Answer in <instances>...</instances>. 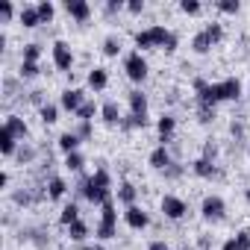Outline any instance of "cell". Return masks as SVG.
<instances>
[{
	"instance_id": "4316f807",
	"label": "cell",
	"mask_w": 250,
	"mask_h": 250,
	"mask_svg": "<svg viewBox=\"0 0 250 250\" xmlns=\"http://www.w3.org/2000/svg\"><path fill=\"white\" fill-rule=\"evenodd\" d=\"M229 139H232L235 145H241V142L247 139V121H244V118H232V121H229Z\"/></svg>"
},
{
	"instance_id": "ffe728a7",
	"label": "cell",
	"mask_w": 250,
	"mask_h": 250,
	"mask_svg": "<svg viewBox=\"0 0 250 250\" xmlns=\"http://www.w3.org/2000/svg\"><path fill=\"white\" fill-rule=\"evenodd\" d=\"M136 200H139V188H136V183L121 180V186H118V203H124V206H136Z\"/></svg>"
},
{
	"instance_id": "ee69618b",
	"label": "cell",
	"mask_w": 250,
	"mask_h": 250,
	"mask_svg": "<svg viewBox=\"0 0 250 250\" xmlns=\"http://www.w3.org/2000/svg\"><path fill=\"white\" fill-rule=\"evenodd\" d=\"M12 15H15V6L9 3V0H0V21H12Z\"/></svg>"
},
{
	"instance_id": "60d3db41",
	"label": "cell",
	"mask_w": 250,
	"mask_h": 250,
	"mask_svg": "<svg viewBox=\"0 0 250 250\" xmlns=\"http://www.w3.org/2000/svg\"><path fill=\"white\" fill-rule=\"evenodd\" d=\"M124 9H127V3H124V0H109V3L103 6V12L112 18V15H118V12H124Z\"/></svg>"
},
{
	"instance_id": "484cf974",
	"label": "cell",
	"mask_w": 250,
	"mask_h": 250,
	"mask_svg": "<svg viewBox=\"0 0 250 250\" xmlns=\"http://www.w3.org/2000/svg\"><path fill=\"white\" fill-rule=\"evenodd\" d=\"M62 168H65V171H71V174H80V171L85 168V156H83L80 150L65 153V156H62Z\"/></svg>"
},
{
	"instance_id": "ac0fdd59",
	"label": "cell",
	"mask_w": 250,
	"mask_h": 250,
	"mask_svg": "<svg viewBox=\"0 0 250 250\" xmlns=\"http://www.w3.org/2000/svg\"><path fill=\"white\" fill-rule=\"evenodd\" d=\"M3 127L12 130L18 142H27V139H30V127H27V121H24L21 115H6V124H3Z\"/></svg>"
},
{
	"instance_id": "7bdbcfd3",
	"label": "cell",
	"mask_w": 250,
	"mask_h": 250,
	"mask_svg": "<svg viewBox=\"0 0 250 250\" xmlns=\"http://www.w3.org/2000/svg\"><path fill=\"white\" fill-rule=\"evenodd\" d=\"M200 3H197V0H183V3H180V12H186V15H200Z\"/></svg>"
},
{
	"instance_id": "d6986e66",
	"label": "cell",
	"mask_w": 250,
	"mask_h": 250,
	"mask_svg": "<svg viewBox=\"0 0 250 250\" xmlns=\"http://www.w3.org/2000/svg\"><path fill=\"white\" fill-rule=\"evenodd\" d=\"M65 191H68V183H65L62 177H47V180H44V194H47V200H62Z\"/></svg>"
},
{
	"instance_id": "7402d4cb",
	"label": "cell",
	"mask_w": 250,
	"mask_h": 250,
	"mask_svg": "<svg viewBox=\"0 0 250 250\" xmlns=\"http://www.w3.org/2000/svg\"><path fill=\"white\" fill-rule=\"evenodd\" d=\"M18 21H21V27H24V30H36V27H42V15H39V9H36V6H21Z\"/></svg>"
},
{
	"instance_id": "db71d44e",
	"label": "cell",
	"mask_w": 250,
	"mask_h": 250,
	"mask_svg": "<svg viewBox=\"0 0 250 250\" xmlns=\"http://www.w3.org/2000/svg\"><path fill=\"white\" fill-rule=\"evenodd\" d=\"M83 250H97V247H83Z\"/></svg>"
},
{
	"instance_id": "4dcf8cb0",
	"label": "cell",
	"mask_w": 250,
	"mask_h": 250,
	"mask_svg": "<svg viewBox=\"0 0 250 250\" xmlns=\"http://www.w3.org/2000/svg\"><path fill=\"white\" fill-rule=\"evenodd\" d=\"M183 177H186V165H183V162H174V165H168V168L162 171V180H165V183H180Z\"/></svg>"
},
{
	"instance_id": "5bb4252c",
	"label": "cell",
	"mask_w": 250,
	"mask_h": 250,
	"mask_svg": "<svg viewBox=\"0 0 250 250\" xmlns=\"http://www.w3.org/2000/svg\"><path fill=\"white\" fill-rule=\"evenodd\" d=\"M65 12L68 18H74L77 24H85L91 18V6L85 3V0H65Z\"/></svg>"
},
{
	"instance_id": "83f0119b",
	"label": "cell",
	"mask_w": 250,
	"mask_h": 250,
	"mask_svg": "<svg viewBox=\"0 0 250 250\" xmlns=\"http://www.w3.org/2000/svg\"><path fill=\"white\" fill-rule=\"evenodd\" d=\"M147 124H150L147 118H139V115H130L127 112V115H124V121H121V130L124 133H133V130H145Z\"/></svg>"
},
{
	"instance_id": "f546056e",
	"label": "cell",
	"mask_w": 250,
	"mask_h": 250,
	"mask_svg": "<svg viewBox=\"0 0 250 250\" xmlns=\"http://www.w3.org/2000/svg\"><path fill=\"white\" fill-rule=\"evenodd\" d=\"M74 221H80V206L71 200V203L62 206V212H59V224H62V227H71Z\"/></svg>"
},
{
	"instance_id": "d6a6232c",
	"label": "cell",
	"mask_w": 250,
	"mask_h": 250,
	"mask_svg": "<svg viewBox=\"0 0 250 250\" xmlns=\"http://www.w3.org/2000/svg\"><path fill=\"white\" fill-rule=\"evenodd\" d=\"M94 115H100V106H97L94 100H85L74 118H77V121H94Z\"/></svg>"
},
{
	"instance_id": "cb8c5ba5",
	"label": "cell",
	"mask_w": 250,
	"mask_h": 250,
	"mask_svg": "<svg viewBox=\"0 0 250 250\" xmlns=\"http://www.w3.org/2000/svg\"><path fill=\"white\" fill-rule=\"evenodd\" d=\"M18 165H33L36 159H39V150H36V145L33 142H21V147H18V153L12 156Z\"/></svg>"
},
{
	"instance_id": "7a4b0ae2",
	"label": "cell",
	"mask_w": 250,
	"mask_h": 250,
	"mask_svg": "<svg viewBox=\"0 0 250 250\" xmlns=\"http://www.w3.org/2000/svg\"><path fill=\"white\" fill-rule=\"evenodd\" d=\"M168 36H171V30H168L165 24H150V27L139 30V33L133 36V42H136L139 50H162L165 42H168Z\"/></svg>"
},
{
	"instance_id": "e0dca14e",
	"label": "cell",
	"mask_w": 250,
	"mask_h": 250,
	"mask_svg": "<svg viewBox=\"0 0 250 250\" xmlns=\"http://www.w3.org/2000/svg\"><path fill=\"white\" fill-rule=\"evenodd\" d=\"M18 139H15V133L12 130H6V127H0V153H3L6 159H12L15 153H18Z\"/></svg>"
},
{
	"instance_id": "8d00e7d4",
	"label": "cell",
	"mask_w": 250,
	"mask_h": 250,
	"mask_svg": "<svg viewBox=\"0 0 250 250\" xmlns=\"http://www.w3.org/2000/svg\"><path fill=\"white\" fill-rule=\"evenodd\" d=\"M215 9L224 12V15H238V12H241V3H238V0H218Z\"/></svg>"
},
{
	"instance_id": "f5cc1de1",
	"label": "cell",
	"mask_w": 250,
	"mask_h": 250,
	"mask_svg": "<svg viewBox=\"0 0 250 250\" xmlns=\"http://www.w3.org/2000/svg\"><path fill=\"white\" fill-rule=\"evenodd\" d=\"M244 200H247V206H250V186L244 188Z\"/></svg>"
},
{
	"instance_id": "f1b7e54d",
	"label": "cell",
	"mask_w": 250,
	"mask_h": 250,
	"mask_svg": "<svg viewBox=\"0 0 250 250\" xmlns=\"http://www.w3.org/2000/svg\"><path fill=\"white\" fill-rule=\"evenodd\" d=\"M59 109H62V106H56V103H44V106L39 109V118H42L44 127H53V124L59 121Z\"/></svg>"
},
{
	"instance_id": "7c38bea8",
	"label": "cell",
	"mask_w": 250,
	"mask_h": 250,
	"mask_svg": "<svg viewBox=\"0 0 250 250\" xmlns=\"http://www.w3.org/2000/svg\"><path fill=\"white\" fill-rule=\"evenodd\" d=\"M100 118H103L106 127H121V121H124L121 103H118V100H103V103H100Z\"/></svg>"
},
{
	"instance_id": "c3c4849f",
	"label": "cell",
	"mask_w": 250,
	"mask_h": 250,
	"mask_svg": "<svg viewBox=\"0 0 250 250\" xmlns=\"http://www.w3.org/2000/svg\"><path fill=\"white\" fill-rule=\"evenodd\" d=\"M147 250H174V247H171L165 238H156V241H150V244H147Z\"/></svg>"
},
{
	"instance_id": "30bf717a",
	"label": "cell",
	"mask_w": 250,
	"mask_h": 250,
	"mask_svg": "<svg viewBox=\"0 0 250 250\" xmlns=\"http://www.w3.org/2000/svg\"><path fill=\"white\" fill-rule=\"evenodd\" d=\"M124 221H127V227H130V229H136V232H142V229H147V227H150V215H147L139 203L124 209Z\"/></svg>"
},
{
	"instance_id": "1f68e13d",
	"label": "cell",
	"mask_w": 250,
	"mask_h": 250,
	"mask_svg": "<svg viewBox=\"0 0 250 250\" xmlns=\"http://www.w3.org/2000/svg\"><path fill=\"white\" fill-rule=\"evenodd\" d=\"M74 133L80 136V142H91L94 139V121H77L74 124Z\"/></svg>"
},
{
	"instance_id": "9c48e42d",
	"label": "cell",
	"mask_w": 250,
	"mask_h": 250,
	"mask_svg": "<svg viewBox=\"0 0 250 250\" xmlns=\"http://www.w3.org/2000/svg\"><path fill=\"white\" fill-rule=\"evenodd\" d=\"M156 133H159V145L171 147L174 145V133H177V118L171 112H162L159 121H156Z\"/></svg>"
},
{
	"instance_id": "44dd1931",
	"label": "cell",
	"mask_w": 250,
	"mask_h": 250,
	"mask_svg": "<svg viewBox=\"0 0 250 250\" xmlns=\"http://www.w3.org/2000/svg\"><path fill=\"white\" fill-rule=\"evenodd\" d=\"M212 47H215V39L206 33V27H203L200 33H194V39H191V50H194L197 56H206Z\"/></svg>"
},
{
	"instance_id": "d590c367",
	"label": "cell",
	"mask_w": 250,
	"mask_h": 250,
	"mask_svg": "<svg viewBox=\"0 0 250 250\" xmlns=\"http://www.w3.org/2000/svg\"><path fill=\"white\" fill-rule=\"evenodd\" d=\"M39 74H42L39 62H21V68H18V77H21V80H36Z\"/></svg>"
},
{
	"instance_id": "11a10c76",
	"label": "cell",
	"mask_w": 250,
	"mask_h": 250,
	"mask_svg": "<svg viewBox=\"0 0 250 250\" xmlns=\"http://www.w3.org/2000/svg\"><path fill=\"white\" fill-rule=\"evenodd\" d=\"M247 159H250V147H247Z\"/></svg>"
},
{
	"instance_id": "603a6c76",
	"label": "cell",
	"mask_w": 250,
	"mask_h": 250,
	"mask_svg": "<svg viewBox=\"0 0 250 250\" xmlns=\"http://www.w3.org/2000/svg\"><path fill=\"white\" fill-rule=\"evenodd\" d=\"M80 145H83V142H80V136H77L74 130H65V133L56 139V147L62 150V156H65V153H74V150H80Z\"/></svg>"
},
{
	"instance_id": "5b68a950",
	"label": "cell",
	"mask_w": 250,
	"mask_h": 250,
	"mask_svg": "<svg viewBox=\"0 0 250 250\" xmlns=\"http://www.w3.org/2000/svg\"><path fill=\"white\" fill-rule=\"evenodd\" d=\"M200 218L209 224H221L227 218V200L221 194H206L200 200Z\"/></svg>"
},
{
	"instance_id": "9a60e30c",
	"label": "cell",
	"mask_w": 250,
	"mask_h": 250,
	"mask_svg": "<svg viewBox=\"0 0 250 250\" xmlns=\"http://www.w3.org/2000/svg\"><path fill=\"white\" fill-rule=\"evenodd\" d=\"M191 174L200 177V180H215V177H221L218 162H209V159H203V156H197V159L191 162Z\"/></svg>"
},
{
	"instance_id": "f907efd6",
	"label": "cell",
	"mask_w": 250,
	"mask_h": 250,
	"mask_svg": "<svg viewBox=\"0 0 250 250\" xmlns=\"http://www.w3.org/2000/svg\"><path fill=\"white\" fill-rule=\"evenodd\" d=\"M221 250H241V247L235 244V238H227V241L221 244Z\"/></svg>"
},
{
	"instance_id": "2e32d148",
	"label": "cell",
	"mask_w": 250,
	"mask_h": 250,
	"mask_svg": "<svg viewBox=\"0 0 250 250\" xmlns=\"http://www.w3.org/2000/svg\"><path fill=\"white\" fill-rule=\"evenodd\" d=\"M85 85H88L91 91H103V88L109 85V71L100 68V65L88 68V74H85Z\"/></svg>"
},
{
	"instance_id": "816d5d0a",
	"label": "cell",
	"mask_w": 250,
	"mask_h": 250,
	"mask_svg": "<svg viewBox=\"0 0 250 250\" xmlns=\"http://www.w3.org/2000/svg\"><path fill=\"white\" fill-rule=\"evenodd\" d=\"M9 186V171H0V188Z\"/></svg>"
},
{
	"instance_id": "d4e9b609",
	"label": "cell",
	"mask_w": 250,
	"mask_h": 250,
	"mask_svg": "<svg viewBox=\"0 0 250 250\" xmlns=\"http://www.w3.org/2000/svg\"><path fill=\"white\" fill-rule=\"evenodd\" d=\"M65 232H68V238H71V241L83 244V241H85V238L91 235V227H88V224H85V221L80 218V221H74L71 227H65Z\"/></svg>"
},
{
	"instance_id": "52a82bcc",
	"label": "cell",
	"mask_w": 250,
	"mask_h": 250,
	"mask_svg": "<svg viewBox=\"0 0 250 250\" xmlns=\"http://www.w3.org/2000/svg\"><path fill=\"white\" fill-rule=\"evenodd\" d=\"M159 209H162V215H165L168 221H183V218L188 215V203H186L180 194H165V197L159 200Z\"/></svg>"
},
{
	"instance_id": "f6af8a7d",
	"label": "cell",
	"mask_w": 250,
	"mask_h": 250,
	"mask_svg": "<svg viewBox=\"0 0 250 250\" xmlns=\"http://www.w3.org/2000/svg\"><path fill=\"white\" fill-rule=\"evenodd\" d=\"M232 238H235V244H238L241 250H250V229H238Z\"/></svg>"
},
{
	"instance_id": "b9f144b4",
	"label": "cell",
	"mask_w": 250,
	"mask_h": 250,
	"mask_svg": "<svg viewBox=\"0 0 250 250\" xmlns=\"http://www.w3.org/2000/svg\"><path fill=\"white\" fill-rule=\"evenodd\" d=\"M206 33H209V36L215 39V44H221V42H224V27H221L218 21H212V24H206Z\"/></svg>"
},
{
	"instance_id": "8992f818",
	"label": "cell",
	"mask_w": 250,
	"mask_h": 250,
	"mask_svg": "<svg viewBox=\"0 0 250 250\" xmlns=\"http://www.w3.org/2000/svg\"><path fill=\"white\" fill-rule=\"evenodd\" d=\"M50 56H53V65H56V71H65V74H71V68H74V62H77V56H74V47L68 44V42H53V47H50Z\"/></svg>"
},
{
	"instance_id": "6da1fadb",
	"label": "cell",
	"mask_w": 250,
	"mask_h": 250,
	"mask_svg": "<svg viewBox=\"0 0 250 250\" xmlns=\"http://www.w3.org/2000/svg\"><path fill=\"white\" fill-rule=\"evenodd\" d=\"M77 194H80L83 200H88L91 206H103V203L112 197V177H109V171L103 168V162H100V168H97L94 174L80 177Z\"/></svg>"
},
{
	"instance_id": "7dc6e473",
	"label": "cell",
	"mask_w": 250,
	"mask_h": 250,
	"mask_svg": "<svg viewBox=\"0 0 250 250\" xmlns=\"http://www.w3.org/2000/svg\"><path fill=\"white\" fill-rule=\"evenodd\" d=\"M177 47H180V36L171 30V36H168V42H165V47H162V50H165V53H174Z\"/></svg>"
},
{
	"instance_id": "836d02e7",
	"label": "cell",
	"mask_w": 250,
	"mask_h": 250,
	"mask_svg": "<svg viewBox=\"0 0 250 250\" xmlns=\"http://www.w3.org/2000/svg\"><path fill=\"white\" fill-rule=\"evenodd\" d=\"M36 9H39V15H42V24H53V18H56V6L50 3V0H39Z\"/></svg>"
},
{
	"instance_id": "4fadbf2b",
	"label": "cell",
	"mask_w": 250,
	"mask_h": 250,
	"mask_svg": "<svg viewBox=\"0 0 250 250\" xmlns=\"http://www.w3.org/2000/svg\"><path fill=\"white\" fill-rule=\"evenodd\" d=\"M127 106H130V115L147 118V109H150V103H147V94H145L142 88H133V91H127Z\"/></svg>"
},
{
	"instance_id": "ab89813d",
	"label": "cell",
	"mask_w": 250,
	"mask_h": 250,
	"mask_svg": "<svg viewBox=\"0 0 250 250\" xmlns=\"http://www.w3.org/2000/svg\"><path fill=\"white\" fill-rule=\"evenodd\" d=\"M197 121L203 124V127H209V124L215 121V109L212 106H197Z\"/></svg>"
},
{
	"instance_id": "8fae6325",
	"label": "cell",
	"mask_w": 250,
	"mask_h": 250,
	"mask_svg": "<svg viewBox=\"0 0 250 250\" xmlns=\"http://www.w3.org/2000/svg\"><path fill=\"white\" fill-rule=\"evenodd\" d=\"M147 162H150V168L153 171H165L168 165H174L177 159H174V153H171V147H165V145H156L153 150H150V156H147Z\"/></svg>"
},
{
	"instance_id": "9f6ffc18",
	"label": "cell",
	"mask_w": 250,
	"mask_h": 250,
	"mask_svg": "<svg viewBox=\"0 0 250 250\" xmlns=\"http://www.w3.org/2000/svg\"><path fill=\"white\" fill-rule=\"evenodd\" d=\"M247 97H250V85H247Z\"/></svg>"
},
{
	"instance_id": "681fc988",
	"label": "cell",
	"mask_w": 250,
	"mask_h": 250,
	"mask_svg": "<svg viewBox=\"0 0 250 250\" xmlns=\"http://www.w3.org/2000/svg\"><path fill=\"white\" fill-rule=\"evenodd\" d=\"M197 247L200 250H212V238L209 235H197Z\"/></svg>"
},
{
	"instance_id": "bcb514c9",
	"label": "cell",
	"mask_w": 250,
	"mask_h": 250,
	"mask_svg": "<svg viewBox=\"0 0 250 250\" xmlns=\"http://www.w3.org/2000/svg\"><path fill=\"white\" fill-rule=\"evenodd\" d=\"M127 12L130 15H142L145 12V0H127Z\"/></svg>"
},
{
	"instance_id": "e575fe53",
	"label": "cell",
	"mask_w": 250,
	"mask_h": 250,
	"mask_svg": "<svg viewBox=\"0 0 250 250\" xmlns=\"http://www.w3.org/2000/svg\"><path fill=\"white\" fill-rule=\"evenodd\" d=\"M39 59H42V44H39V42L24 44V50H21V62H39Z\"/></svg>"
},
{
	"instance_id": "ba28073f",
	"label": "cell",
	"mask_w": 250,
	"mask_h": 250,
	"mask_svg": "<svg viewBox=\"0 0 250 250\" xmlns=\"http://www.w3.org/2000/svg\"><path fill=\"white\" fill-rule=\"evenodd\" d=\"M88 97H85V91L83 88H77V85H68L62 94H59V106L65 109V112H71V115H77L80 112V106L85 103Z\"/></svg>"
},
{
	"instance_id": "277c9868",
	"label": "cell",
	"mask_w": 250,
	"mask_h": 250,
	"mask_svg": "<svg viewBox=\"0 0 250 250\" xmlns=\"http://www.w3.org/2000/svg\"><path fill=\"white\" fill-rule=\"evenodd\" d=\"M124 74H127V80H133V83H145L147 80L150 65H147L142 50H130L127 56H124Z\"/></svg>"
},
{
	"instance_id": "3957f363",
	"label": "cell",
	"mask_w": 250,
	"mask_h": 250,
	"mask_svg": "<svg viewBox=\"0 0 250 250\" xmlns=\"http://www.w3.org/2000/svg\"><path fill=\"white\" fill-rule=\"evenodd\" d=\"M94 235L100 241H109L118 235V209H115V197H109L103 206H100V218L94 224Z\"/></svg>"
},
{
	"instance_id": "74e56055",
	"label": "cell",
	"mask_w": 250,
	"mask_h": 250,
	"mask_svg": "<svg viewBox=\"0 0 250 250\" xmlns=\"http://www.w3.org/2000/svg\"><path fill=\"white\" fill-rule=\"evenodd\" d=\"M103 53L106 56H118L121 53V36H106L103 39Z\"/></svg>"
},
{
	"instance_id": "f35d334b",
	"label": "cell",
	"mask_w": 250,
	"mask_h": 250,
	"mask_svg": "<svg viewBox=\"0 0 250 250\" xmlns=\"http://www.w3.org/2000/svg\"><path fill=\"white\" fill-rule=\"evenodd\" d=\"M203 159H209V162H218V156H221V150H218V145H215V139H206V145H203V153H200Z\"/></svg>"
}]
</instances>
